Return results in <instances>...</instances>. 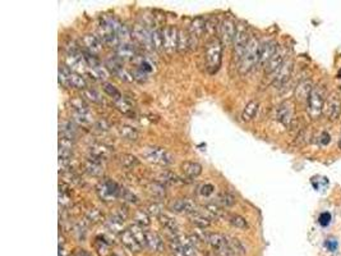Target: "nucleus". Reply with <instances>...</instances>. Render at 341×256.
Listing matches in <instances>:
<instances>
[{
    "instance_id": "obj_1",
    "label": "nucleus",
    "mask_w": 341,
    "mask_h": 256,
    "mask_svg": "<svg viewBox=\"0 0 341 256\" xmlns=\"http://www.w3.org/2000/svg\"><path fill=\"white\" fill-rule=\"evenodd\" d=\"M259 50H261V44H259L258 38L255 37V36H251L248 45H247L246 50H244V54H243L242 61L238 65L240 73L247 74L259 63Z\"/></svg>"
},
{
    "instance_id": "obj_2",
    "label": "nucleus",
    "mask_w": 341,
    "mask_h": 256,
    "mask_svg": "<svg viewBox=\"0 0 341 256\" xmlns=\"http://www.w3.org/2000/svg\"><path fill=\"white\" fill-rule=\"evenodd\" d=\"M326 90L323 86H313L308 101H307V112L312 119H317L323 113V106L326 101Z\"/></svg>"
},
{
    "instance_id": "obj_3",
    "label": "nucleus",
    "mask_w": 341,
    "mask_h": 256,
    "mask_svg": "<svg viewBox=\"0 0 341 256\" xmlns=\"http://www.w3.org/2000/svg\"><path fill=\"white\" fill-rule=\"evenodd\" d=\"M59 83L64 87H74V89L86 90L87 82L81 73H77L70 69L68 65L59 67Z\"/></svg>"
},
{
    "instance_id": "obj_4",
    "label": "nucleus",
    "mask_w": 341,
    "mask_h": 256,
    "mask_svg": "<svg viewBox=\"0 0 341 256\" xmlns=\"http://www.w3.org/2000/svg\"><path fill=\"white\" fill-rule=\"evenodd\" d=\"M144 159L150 163L157 164L161 166H168L174 163V157L170 151H168L164 147L157 146H147L142 151Z\"/></svg>"
},
{
    "instance_id": "obj_5",
    "label": "nucleus",
    "mask_w": 341,
    "mask_h": 256,
    "mask_svg": "<svg viewBox=\"0 0 341 256\" xmlns=\"http://www.w3.org/2000/svg\"><path fill=\"white\" fill-rule=\"evenodd\" d=\"M115 19L112 17H102L99 23V37L104 44L109 46L118 48L120 42L118 40L116 32H115Z\"/></svg>"
},
{
    "instance_id": "obj_6",
    "label": "nucleus",
    "mask_w": 341,
    "mask_h": 256,
    "mask_svg": "<svg viewBox=\"0 0 341 256\" xmlns=\"http://www.w3.org/2000/svg\"><path fill=\"white\" fill-rule=\"evenodd\" d=\"M221 55H223V44L220 38L212 37L210 41H207L206 48H204V57L206 62L211 70H216L220 65Z\"/></svg>"
},
{
    "instance_id": "obj_7",
    "label": "nucleus",
    "mask_w": 341,
    "mask_h": 256,
    "mask_svg": "<svg viewBox=\"0 0 341 256\" xmlns=\"http://www.w3.org/2000/svg\"><path fill=\"white\" fill-rule=\"evenodd\" d=\"M249 36L248 30H247V26L239 23L236 25V32L235 37H234V59L238 62V65H239L240 61H242L243 54H244V50H246L247 45L249 42Z\"/></svg>"
},
{
    "instance_id": "obj_8",
    "label": "nucleus",
    "mask_w": 341,
    "mask_h": 256,
    "mask_svg": "<svg viewBox=\"0 0 341 256\" xmlns=\"http://www.w3.org/2000/svg\"><path fill=\"white\" fill-rule=\"evenodd\" d=\"M323 113L330 121H336L341 115V95L338 91H332L326 97Z\"/></svg>"
},
{
    "instance_id": "obj_9",
    "label": "nucleus",
    "mask_w": 341,
    "mask_h": 256,
    "mask_svg": "<svg viewBox=\"0 0 341 256\" xmlns=\"http://www.w3.org/2000/svg\"><path fill=\"white\" fill-rule=\"evenodd\" d=\"M120 187L110 179H104L97 186V193L104 201H113L120 195Z\"/></svg>"
},
{
    "instance_id": "obj_10",
    "label": "nucleus",
    "mask_w": 341,
    "mask_h": 256,
    "mask_svg": "<svg viewBox=\"0 0 341 256\" xmlns=\"http://www.w3.org/2000/svg\"><path fill=\"white\" fill-rule=\"evenodd\" d=\"M164 36V51L166 54H172L174 51H178V36L179 30L174 26H166L163 29Z\"/></svg>"
},
{
    "instance_id": "obj_11",
    "label": "nucleus",
    "mask_w": 341,
    "mask_h": 256,
    "mask_svg": "<svg viewBox=\"0 0 341 256\" xmlns=\"http://www.w3.org/2000/svg\"><path fill=\"white\" fill-rule=\"evenodd\" d=\"M67 65L77 73H87V70H88V64H87L85 54L80 53L78 50H70L68 53Z\"/></svg>"
},
{
    "instance_id": "obj_12",
    "label": "nucleus",
    "mask_w": 341,
    "mask_h": 256,
    "mask_svg": "<svg viewBox=\"0 0 341 256\" xmlns=\"http://www.w3.org/2000/svg\"><path fill=\"white\" fill-rule=\"evenodd\" d=\"M170 211L176 213V214H187L189 217L193 213H197L198 206L196 204L195 200L192 198H178L174 200L171 204L169 205Z\"/></svg>"
},
{
    "instance_id": "obj_13",
    "label": "nucleus",
    "mask_w": 341,
    "mask_h": 256,
    "mask_svg": "<svg viewBox=\"0 0 341 256\" xmlns=\"http://www.w3.org/2000/svg\"><path fill=\"white\" fill-rule=\"evenodd\" d=\"M236 32V25L233 21V18H225L220 25V41L223 46H230L234 42V37H235Z\"/></svg>"
},
{
    "instance_id": "obj_14",
    "label": "nucleus",
    "mask_w": 341,
    "mask_h": 256,
    "mask_svg": "<svg viewBox=\"0 0 341 256\" xmlns=\"http://www.w3.org/2000/svg\"><path fill=\"white\" fill-rule=\"evenodd\" d=\"M132 37H134L142 46L146 49H152V37H151V30L146 26V23H137L132 30Z\"/></svg>"
},
{
    "instance_id": "obj_15",
    "label": "nucleus",
    "mask_w": 341,
    "mask_h": 256,
    "mask_svg": "<svg viewBox=\"0 0 341 256\" xmlns=\"http://www.w3.org/2000/svg\"><path fill=\"white\" fill-rule=\"evenodd\" d=\"M206 27H207V19H204L203 17H197L192 21L191 26H189V35H191V48L193 46V41L197 42V40L203 36L206 32Z\"/></svg>"
},
{
    "instance_id": "obj_16",
    "label": "nucleus",
    "mask_w": 341,
    "mask_h": 256,
    "mask_svg": "<svg viewBox=\"0 0 341 256\" xmlns=\"http://www.w3.org/2000/svg\"><path fill=\"white\" fill-rule=\"evenodd\" d=\"M276 118L284 126H289L294 118V104L290 100L281 102L276 112Z\"/></svg>"
},
{
    "instance_id": "obj_17",
    "label": "nucleus",
    "mask_w": 341,
    "mask_h": 256,
    "mask_svg": "<svg viewBox=\"0 0 341 256\" xmlns=\"http://www.w3.org/2000/svg\"><path fill=\"white\" fill-rule=\"evenodd\" d=\"M112 154L113 151L110 147L106 146V145L104 144H99V142L92 144L88 147L89 159L97 160V161H101V163H102V160H108L109 158L112 157Z\"/></svg>"
},
{
    "instance_id": "obj_18",
    "label": "nucleus",
    "mask_w": 341,
    "mask_h": 256,
    "mask_svg": "<svg viewBox=\"0 0 341 256\" xmlns=\"http://www.w3.org/2000/svg\"><path fill=\"white\" fill-rule=\"evenodd\" d=\"M291 70H293V61H291V59H286V61L284 62V64L275 72L274 81H272L274 86H283V85L289 80V77H290L291 74Z\"/></svg>"
},
{
    "instance_id": "obj_19",
    "label": "nucleus",
    "mask_w": 341,
    "mask_h": 256,
    "mask_svg": "<svg viewBox=\"0 0 341 256\" xmlns=\"http://www.w3.org/2000/svg\"><path fill=\"white\" fill-rule=\"evenodd\" d=\"M157 219H159V223L161 224V227L170 234L169 240L179 236V224L174 218L163 213L160 217H157Z\"/></svg>"
},
{
    "instance_id": "obj_20",
    "label": "nucleus",
    "mask_w": 341,
    "mask_h": 256,
    "mask_svg": "<svg viewBox=\"0 0 341 256\" xmlns=\"http://www.w3.org/2000/svg\"><path fill=\"white\" fill-rule=\"evenodd\" d=\"M285 58H286V50H285L284 48H279L278 51L274 54V57H272L271 59H270V62L265 65L266 73H275V72L284 64V62L286 61Z\"/></svg>"
},
{
    "instance_id": "obj_21",
    "label": "nucleus",
    "mask_w": 341,
    "mask_h": 256,
    "mask_svg": "<svg viewBox=\"0 0 341 256\" xmlns=\"http://www.w3.org/2000/svg\"><path fill=\"white\" fill-rule=\"evenodd\" d=\"M278 44L275 41H272V40L261 44V50H259V64L265 67L266 64L270 62V59L274 57L275 53L278 51Z\"/></svg>"
},
{
    "instance_id": "obj_22",
    "label": "nucleus",
    "mask_w": 341,
    "mask_h": 256,
    "mask_svg": "<svg viewBox=\"0 0 341 256\" xmlns=\"http://www.w3.org/2000/svg\"><path fill=\"white\" fill-rule=\"evenodd\" d=\"M128 217L127 210H123V209H118V210L113 213L110 215L108 221V227L110 228L114 232H120L121 228H123V224H124L125 219Z\"/></svg>"
},
{
    "instance_id": "obj_23",
    "label": "nucleus",
    "mask_w": 341,
    "mask_h": 256,
    "mask_svg": "<svg viewBox=\"0 0 341 256\" xmlns=\"http://www.w3.org/2000/svg\"><path fill=\"white\" fill-rule=\"evenodd\" d=\"M120 241H121V243H123V245H124V246L127 247L128 250H129V251H131V253L137 254V253H140L141 250H142V246H141L140 242L136 240V237L133 236V233H132L129 228H128V229H124L123 232H121Z\"/></svg>"
},
{
    "instance_id": "obj_24",
    "label": "nucleus",
    "mask_w": 341,
    "mask_h": 256,
    "mask_svg": "<svg viewBox=\"0 0 341 256\" xmlns=\"http://www.w3.org/2000/svg\"><path fill=\"white\" fill-rule=\"evenodd\" d=\"M82 44L85 45L87 53L89 54H97L100 53L102 49V41L99 36H95L92 33H88V35H85L82 37Z\"/></svg>"
},
{
    "instance_id": "obj_25",
    "label": "nucleus",
    "mask_w": 341,
    "mask_h": 256,
    "mask_svg": "<svg viewBox=\"0 0 341 256\" xmlns=\"http://www.w3.org/2000/svg\"><path fill=\"white\" fill-rule=\"evenodd\" d=\"M146 247L152 253H163L165 245H164L163 238L159 234L146 230Z\"/></svg>"
},
{
    "instance_id": "obj_26",
    "label": "nucleus",
    "mask_w": 341,
    "mask_h": 256,
    "mask_svg": "<svg viewBox=\"0 0 341 256\" xmlns=\"http://www.w3.org/2000/svg\"><path fill=\"white\" fill-rule=\"evenodd\" d=\"M83 169L91 177H101L104 174V166L101 161L93 159H86L83 163Z\"/></svg>"
},
{
    "instance_id": "obj_27",
    "label": "nucleus",
    "mask_w": 341,
    "mask_h": 256,
    "mask_svg": "<svg viewBox=\"0 0 341 256\" xmlns=\"http://www.w3.org/2000/svg\"><path fill=\"white\" fill-rule=\"evenodd\" d=\"M182 172L184 173L187 178L195 179L198 176H201L202 165L199 163H196V161H184L182 164Z\"/></svg>"
},
{
    "instance_id": "obj_28",
    "label": "nucleus",
    "mask_w": 341,
    "mask_h": 256,
    "mask_svg": "<svg viewBox=\"0 0 341 256\" xmlns=\"http://www.w3.org/2000/svg\"><path fill=\"white\" fill-rule=\"evenodd\" d=\"M115 32H116V36H118V40L120 44H129L132 38V32L131 30L128 29V26H125L124 23L119 22L115 19Z\"/></svg>"
},
{
    "instance_id": "obj_29",
    "label": "nucleus",
    "mask_w": 341,
    "mask_h": 256,
    "mask_svg": "<svg viewBox=\"0 0 341 256\" xmlns=\"http://www.w3.org/2000/svg\"><path fill=\"white\" fill-rule=\"evenodd\" d=\"M313 86L312 82L310 80H304L298 85L297 90H295V96L299 101H308L311 93H312Z\"/></svg>"
},
{
    "instance_id": "obj_30",
    "label": "nucleus",
    "mask_w": 341,
    "mask_h": 256,
    "mask_svg": "<svg viewBox=\"0 0 341 256\" xmlns=\"http://www.w3.org/2000/svg\"><path fill=\"white\" fill-rule=\"evenodd\" d=\"M118 133L121 138H124V140H127V141H131V142L137 141L138 137H140V132H138L134 127H132V126H128V125L119 126Z\"/></svg>"
},
{
    "instance_id": "obj_31",
    "label": "nucleus",
    "mask_w": 341,
    "mask_h": 256,
    "mask_svg": "<svg viewBox=\"0 0 341 256\" xmlns=\"http://www.w3.org/2000/svg\"><path fill=\"white\" fill-rule=\"evenodd\" d=\"M118 163L124 169H134L136 166L140 165V159L132 154H121L118 158Z\"/></svg>"
},
{
    "instance_id": "obj_32",
    "label": "nucleus",
    "mask_w": 341,
    "mask_h": 256,
    "mask_svg": "<svg viewBox=\"0 0 341 256\" xmlns=\"http://www.w3.org/2000/svg\"><path fill=\"white\" fill-rule=\"evenodd\" d=\"M116 57L123 61H128V59H133L136 57V49L133 45L129 44H120L116 48Z\"/></svg>"
},
{
    "instance_id": "obj_33",
    "label": "nucleus",
    "mask_w": 341,
    "mask_h": 256,
    "mask_svg": "<svg viewBox=\"0 0 341 256\" xmlns=\"http://www.w3.org/2000/svg\"><path fill=\"white\" fill-rule=\"evenodd\" d=\"M227 247L230 249V251L234 254V256H243L246 255V247L242 243V241H239L238 238H234V237L227 236Z\"/></svg>"
},
{
    "instance_id": "obj_34",
    "label": "nucleus",
    "mask_w": 341,
    "mask_h": 256,
    "mask_svg": "<svg viewBox=\"0 0 341 256\" xmlns=\"http://www.w3.org/2000/svg\"><path fill=\"white\" fill-rule=\"evenodd\" d=\"M151 37H152V49L153 50L164 51V36H163V30L157 29L153 26L151 29Z\"/></svg>"
},
{
    "instance_id": "obj_35",
    "label": "nucleus",
    "mask_w": 341,
    "mask_h": 256,
    "mask_svg": "<svg viewBox=\"0 0 341 256\" xmlns=\"http://www.w3.org/2000/svg\"><path fill=\"white\" fill-rule=\"evenodd\" d=\"M147 191L150 192V195L155 198H164L166 196V189L165 185L163 182L155 181V182L148 183L147 186Z\"/></svg>"
},
{
    "instance_id": "obj_36",
    "label": "nucleus",
    "mask_w": 341,
    "mask_h": 256,
    "mask_svg": "<svg viewBox=\"0 0 341 256\" xmlns=\"http://www.w3.org/2000/svg\"><path fill=\"white\" fill-rule=\"evenodd\" d=\"M208 245H210L211 250H220L227 246V236L220 233H210L208 236Z\"/></svg>"
},
{
    "instance_id": "obj_37",
    "label": "nucleus",
    "mask_w": 341,
    "mask_h": 256,
    "mask_svg": "<svg viewBox=\"0 0 341 256\" xmlns=\"http://www.w3.org/2000/svg\"><path fill=\"white\" fill-rule=\"evenodd\" d=\"M189 221L192 224H195L197 228H201V229H206L211 225V219L208 217H204L201 213H193V214L189 215Z\"/></svg>"
},
{
    "instance_id": "obj_38",
    "label": "nucleus",
    "mask_w": 341,
    "mask_h": 256,
    "mask_svg": "<svg viewBox=\"0 0 341 256\" xmlns=\"http://www.w3.org/2000/svg\"><path fill=\"white\" fill-rule=\"evenodd\" d=\"M191 48V35L188 31L184 30H179L178 36V51L179 53H184Z\"/></svg>"
},
{
    "instance_id": "obj_39",
    "label": "nucleus",
    "mask_w": 341,
    "mask_h": 256,
    "mask_svg": "<svg viewBox=\"0 0 341 256\" xmlns=\"http://www.w3.org/2000/svg\"><path fill=\"white\" fill-rule=\"evenodd\" d=\"M257 110H258V102L257 101H249L248 104L246 105L244 110L242 113V119L244 122H249L252 121L255 118V115L257 114Z\"/></svg>"
},
{
    "instance_id": "obj_40",
    "label": "nucleus",
    "mask_w": 341,
    "mask_h": 256,
    "mask_svg": "<svg viewBox=\"0 0 341 256\" xmlns=\"http://www.w3.org/2000/svg\"><path fill=\"white\" fill-rule=\"evenodd\" d=\"M133 222L134 224H137V225H140L142 228L148 227L151 224L150 214L146 210H137L133 215Z\"/></svg>"
},
{
    "instance_id": "obj_41",
    "label": "nucleus",
    "mask_w": 341,
    "mask_h": 256,
    "mask_svg": "<svg viewBox=\"0 0 341 256\" xmlns=\"http://www.w3.org/2000/svg\"><path fill=\"white\" fill-rule=\"evenodd\" d=\"M204 210L208 214L210 219H221L224 217V210L217 204H207L204 205Z\"/></svg>"
},
{
    "instance_id": "obj_42",
    "label": "nucleus",
    "mask_w": 341,
    "mask_h": 256,
    "mask_svg": "<svg viewBox=\"0 0 341 256\" xmlns=\"http://www.w3.org/2000/svg\"><path fill=\"white\" fill-rule=\"evenodd\" d=\"M131 232L133 233V236L136 237V240L140 242V245L142 247H146V230H143V228L134 224L132 227H129Z\"/></svg>"
},
{
    "instance_id": "obj_43",
    "label": "nucleus",
    "mask_w": 341,
    "mask_h": 256,
    "mask_svg": "<svg viewBox=\"0 0 341 256\" xmlns=\"http://www.w3.org/2000/svg\"><path fill=\"white\" fill-rule=\"evenodd\" d=\"M83 96H85V99L93 102V104H101L102 102L101 95H100L95 89H88V87H87L86 90H83Z\"/></svg>"
},
{
    "instance_id": "obj_44",
    "label": "nucleus",
    "mask_w": 341,
    "mask_h": 256,
    "mask_svg": "<svg viewBox=\"0 0 341 256\" xmlns=\"http://www.w3.org/2000/svg\"><path fill=\"white\" fill-rule=\"evenodd\" d=\"M95 249L100 256H108L109 250H110V246H109V243L106 242L104 238H100V237H97V238H96V241H95Z\"/></svg>"
},
{
    "instance_id": "obj_45",
    "label": "nucleus",
    "mask_w": 341,
    "mask_h": 256,
    "mask_svg": "<svg viewBox=\"0 0 341 256\" xmlns=\"http://www.w3.org/2000/svg\"><path fill=\"white\" fill-rule=\"evenodd\" d=\"M102 89H104V91H105V93L108 94L110 97H113V99H114V101L115 100H119V99H121V97H123V96H121V94H120V91H119V90L116 89L114 85H112V83L104 82L102 83Z\"/></svg>"
},
{
    "instance_id": "obj_46",
    "label": "nucleus",
    "mask_w": 341,
    "mask_h": 256,
    "mask_svg": "<svg viewBox=\"0 0 341 256\" xmlns=\"http://www.w3.org/2000/svg\"><path fill=\"white\" fill-rule=\"evenodd\" d=\"M115 106L118 110H120L123 114H129V113L133 110V106H132L131 101L127 100L125 97H121L119 100H115Z\"/></svg>"
},
{
    "instance_id": "obj_47",
    "label": "nucleus",
    "mask_w": 341,
    "mask_h": 256,
    "mask_svg": "<svg viewBox=\"0 0 341 256\" xmlns=\"http://www.w3.org/2000/svg\"><path fill=\"white\" fill-rule=\"evenodd\" d=\"M229 223L238 229H247L248 228V222L246 221V218L240 217V215H231L229 218Z\"/></svg>"
},
{
    "instance_id": "obj_48",
    "label": "nucleus",
    "mask_w": 341,
    "mask_h": 256,
    "mask_svg": "<svg viewBox=\"0 0 341 256\" xmlns=\"http://www.w3.org/2000/svg\"><path fill=\"white\" fill-rule=\"evenodd\" d=\"M217 202H219L221 206L227 208V206H233V205L235 204V197H234L233 195L227 193V192H223V193H220L219 197H217Z\"/></svg>"
},
{
    "instance_id": "obj_49",
    "label": "nucleus",
    "mask_w": 341,
    "mask_h": 256,
    "mask_svg": "<svg viewBox=\"0 0 341 256\" xmlns=\"http://www.w3.org/2000/svg\"><path fill=\"white\" fill-rule=\"evenodd\" d=\"M73 117L80 125L82 126H87L92 123V117L89 114V112H85V113H80V112H73Z\"/></svg>"
},
{
    "instance_id": "obj_50",
    "label": "nucleus",
    "mask_w": 341,
    "mask_h": 256,
    "mask_svg": "<svg viewBox=\"0 0 341 256\" xmlns=\"http://www.w3.org/2000/svg\"><path fill=\"white\" fill-rule=\"evenodd\" d=\"M72 104V108H73V112H80V113H85V112H89L88 106L85 102V100L82 97H76L70 101Z\"/></svg>"
},
{
    "instance_id": "obj_51",
    "label": "nucleus",
    "mask_w": 341,
    "mask_h": 256,
    "mask_svg": "<svg viewBox=\"0 0 341 256\" xmlns=\"http://www.w3.org/2000/svg\"><path fill=\"white\" fill-rule=\"evenodd\" d=\"M86 218H87V221L91 222V223H97V222L102 221L104 215H102V213L99 210V209L92 208V209H89V210L86 213Z\"/></svg>"
},
{
    "instance_id": "obj_52",
    "label": "nucleus",
    "mask_w": 341,
    "mask_h": 256,
    "mask_svg": "<svg viewBox=\"0 0 341 256\" xmlns=\"http://www.w3.org/2000/svg\"><path fill=\"white\" fill-rule=\"evenodd\" d=\"M163 209H164V205L161 204V202H152V204H150L148 206H147L146 211L151 215L160 217V215L163 214Z\"/></svg>"
},
{
    "instance_id": "obj_53",
    "label": "nucleus",
    "mask_w": 341,
    "mask_h": 256,
    "mask_svg": "<svg viewBox=\"0 0 341 256\" xmlns=\"http://www.w3.org/2000/svg\"><path fill=\"white\" fill-rule=\"evenodd\" d=\"M164 183H169V185H178V183H183V179L179 178L176 174L171 172H166L163 174Z\"/></svg>"
},
{
    "instance_id": "obj_54",
    "label": "nucleus",
    "mask_w": 341,
    "mask_h": 256,
    "mask_svg": "<svg viewBox=\"0 0 341 256\" xmlns=\"http://www.w3.org/2000/svg\"><path fill=\"white\" fill-rule=\"evenodd\" d=\"M120 195H121V197L124 198V200H127L128 202H132V204H136V202H138L137 196H134L133 193H132L131 191H128V190H120Z\"/></svg>"
},
{
    "instance_id": "obj_55",
    "label": "nucleus",
    "mask_w": 341,
    "mask_h": 256,
    "mask_svg": "<svg viewBox=\"0 0 341 256\" xmlns=\"http://www.w3.org/2000/svg\"><path fill=\"white\" fill-rule=\"evenodd\" d=\"M70 200V195L65 190H64L63 186H59V201H60V205H65L67 202H69Z\"/></svg>"
},
{
    "instance_id": "obj_56",
    "label": "nucleus",
    "mask_w": 341,
    "mask_h": 256,
    "mask_svg": "<svg viewBox=\"0 0 341 256\" xmlns=\"http://www.w3.org/2000/svg\"><path fill=\"white\" fill-rule=\"evenodd\" d=\"M214 191H215L214 186L210 185V183H206V185H203L201 187L199 193H201L202 196H204V197H208V196H211L212 193H214Z\"/></svg>"
},
{
    "instance_id": "obj_57",
    "label": "nucleus",
    "mask_w": 341,
    "mask_h": 256,
    "mask_svg": "<svg viewBox=\"0 0 341 256\" xmlns=\"http://www.w3.org/2000/svg\"><path fill=\"white\" fill-rule=\"evenodd\" d=\"M95 127L97 128L99 131L105 132V131H109V129H110V123H109L106 119H99V121L95 123Z\"/></svg>"
},
{
    "instance_id": "obj_58",
    "label": "nucleus",
    "mask_w": 341,
    "mask_h": 256,
    "mask_svg": "<svg viewBox=\"0 0 341 256\" xmlns=\"http://www.w3.org/2000/svg\"><path fill=\"white\" fill-rule=\"evenodd\" d=\"M318 221L321 225L326 227V225H329L330 222H331V214H330V213H322V214L319 215Z\"/></svg>"
},
{
    "instance_id": "obj_59",
    "label": "nucleus",
    "mask_w": 341,
    "mask_h": 256,
    "mask_svg": "<svg viewBox=\"0 0 341 256\" xmlns=\"http://www.w3.org/2000/svg\"><path fill=\"white\" fill-rule=\"evenodd\" d=\"M72 256H93V255L85 249H76L73 253H72Z\"/></svg>"
},
{
    "instance_id": "obj_60",
    "label": "nucleus",
    "mask_w": 341,
    "mask_h": 256,
    "mask_svg": "<svg viewBox=\"0 0 341 256\" xmlns=\"http://www.w3.org/2000/svg\"><path fill=\"white\" fill-rule=\"evenodd\" d=\"M321 138H322V140H321L322 145H327L330 142V140H331V138H330V134L327 133V132H323L322 136H321Z\"/></svg>"
},
{
    "instance_id": "obj_61",
    "label": "nucleus",
    "mask_w": 341,
    "mask_h": 256,
    "mask_svg": "<svg viewBox=\"0 0 341 256\" xmlns=\"http://www.w3.org/2000/svg\"><path fill=\"white\" fill-rule=\"evenodd\" d=\"M327 247L330 249V251H335L336 247H338V242L334 240H329L327 241Z\"/></svg>"
},
{
    "instance_id": "obj_62",
    "label": "nucleus",
    "mask_w": 341,
    "mask_h": 256,
    "mask_svg": "<svg viewBox=\"0 0 341 256\" xmlns=\"http://www.w3.org/2000/svg\"><path fill=\"white\" fill-rule=\"evenodd\" d=\"M339 147L341 149V136H340V140H339Z\"/></svg>"
},
{
    "instance_id": "obj_63",
    "label": "nucleus",
    "mask_w": 341,
    "mask_h": 256,
    "mask_svg": "<svg viewBox=\"0 0 341 256\" xmlns=\"http://www.w3.org/2000/svg\"><path fill=\"white\" fill-rule=\"evenodd\" d=\"M112 256H116V255H112Z\"/></svg>"
}]
</instances>
